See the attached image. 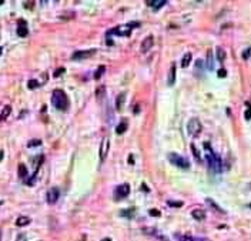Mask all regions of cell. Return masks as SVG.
Here are the masks:
<instances>
[{
  "instance_id": "obj_37",
  "label": "cell",
  "mask_w": 251,
  "mask_h": 241,
  "mask_svg": "<svg viewBox=\"0 0 251 241\" xmlns=\"http://www.w3.org/2000/svg\"><path fill=\"white\" fill-rule=\"evenodd\" d=\"M103 91H104V87H100V88L96 91V96H97L99 99H101V97H103V96H101V94H103Z\"/></svg>"
},
{
  "instance_id": "obj_1",
  "label": "cell",
  "mask_w": 251,
  "mask_h": 241,
  "mask_svg": "<svg viewBox=\"0 0 251 241\" xmlns=\"http://www.w3.org/2000/svg\"><path fill=\"white\" fill-rule=\"evenodd\" d=\"M51 104H53V107H56L57 110H60V111H66L67 109H69V97H67V94L63 91V90H60V88H56L53 93H51Z\"/></svg>"
},
{
  "instance_id": "obj_18",
  "label": "cell",
  "mask_w": 251,
  "mask_h": 241,
  "mask_svg": "<svg viewBox=\"0 0 251 241\" xmlns=\"http://www.w3.org/2000/svg\"><path fill=\"white\" fill-rule=\"evenodd\" d=\"M206 203L208 204L211 208H214V211H217V213H220V214H224V213H225V211H224V210H223L220 205H217V204L211 200V198H206Z\"/></svg>"
},
{
  "instance_id": "obj_38",
  "label": "cell",
  "mask_w": 251,
  "mask_h": 241,
  "mask_svg": "<svg viewBox=\"0 0 251 241\" xmlns=\"http://www.w3.org/2000/svg\"><path fill=\"white\" fill-rule=\"evenodd\" d=\"M33 4H34L33 1H26V3H24V7H26V9H32Z\"/></svg>"
},
{
  "instance_id": "obj_44",
  "label": "cell",
  "mask_w": 251,
  "mask_h": 241,
  "mask_svg": "<svg viewBox=\"0 0 251 241\" xmlns=\"http://www.w3.org/2000/svg\"><path fill=\"white\" fill-rule=\"evenodd\" d=\"M1 204H3V201H0V205H1Z\"/></svg>"
},
{
  "instance_id": "obj_34",
  "label": "cell",
  "mask_w": 251,
  "mask_h": 241,
  "mask_svg": "<svg viewBox=\"0 0 251 241\" xmlns=\"http://www.w3.org/2000/svg\"><path fill=\"white\" fill-rule=\"evenodd\" d=\"M250 54H251V47H248V49H247V50L243 53V59H244V60H247V59L250 57Z\"/></svg>"
},
{
  "instance_id": "obj_6",
  "label": "cell",
  "mask_w": 251,
  "mask_h": 241,
  "mask_svg": "<svg viewBox=\"0 0 251 241\" xmlns=\"http://www.w3.org/2000/svg\"><path fill=\"white\" fill-rule=\"evenodd\" d=\"M128 193H130V186L128 184H121L114 190V198L116 200H123L128 196Z\"/></svg>"
},
{
  "instance_id": "obj_17",
  "label": "cell",
  "mask_w": 251,
  "mask_h": 241,
  "mask_svg": "<svg viewBox=\"0 0 251 241\" xmlns=\"http://www.w3.org/2000/svg\"><path fill=\"white\" fill-rule=\"evenodd\" d=\"M30 221H32V220H30L29 217H24V215H23V217H19V218L16 220V225H17V227H24V225H29Z\"/></svg>"
},
{
  "instance_id": "obj_21",
  "label": "cell",
  "mask_w": 251,
  "mask_h": 241,
  "mask_svg": "<svg viewBox=\"0 0 251 241\" xmlns=\"http://www.w3.org/2000/svg\"><path fill=\"white\" fill-rule=\"evenodd\" d=\"M225 56H227V54H225V50H224L223 47H217V60L223 63V61L225 60Z\"/></svg>"
},
{
  "instance_id": "obj_45",
  "label": "cell",
  "mask_w": 251,
  "mask_h": 241,
  "mask_svg": "<svg viewBox=\"0 0 251 241\" xmlns=\"http://www.w3.org/2000/svg\"><path fill=\"white\" fill-rule=\"evenodd\" d=\"M250 208H251V204H250Z\"/></svg>"
},
{
  "instance_id": "obj_19",
  "label": "cell",
  "mask_w": 251,
  "mask_h": 241,
  "mask_svg": "<svg viewBox=\"0 0 251 241\" xmlns=\"http://www.w3.org/2000/svg\"><path fill=\"white\" fill-rule=\"evenodd\" d=\"M191 59H193V56H191V53L188 51V53H186L184 56H183V60H181V67H188V64L191 63Z\"/></svg>"
},
{
  "instance_id": "obj_28",
  "label": "cell",
  "mask_w": 251,
  "mask_h": 241,
  "mask_svg": "<svg viewBox=\"0 0 251 241\" xmlns=\"http://www.w3.org/2000/svg\"><path fill=\"white\" fill-rule=\"evenodd\" d=\"M39 86H40V84H39L37 80H33V79H32V80L27 81V87H29V88H37Z\"/></svg>"
},
{
  "instance_id": "obj_30",
  "label": "cell",
  "mask_w": 251,
  "mask_h": 241,
  "mask_svg": "<svg viewBox=\"0 0 251 241\" xmlns=\"http://www.w3.org/2000/svg\"><path fill=\"white\" fill-rule=\"evenodd\" d=\"M178 240L180 241H194V238L191 236H178Z\"/></svg>"
},
{
  "instance_id": "obj_23",
  "label": "cell",
  "mask_w": 251,
  "mask_h": 241,
  "mask_svg": "<svg viewBox=\"0 0 251 241\" xmlns=\"http://www.w3.org/2000/svg\"><path fill=\"white\" fill-rule=\"evenodd\" d=\"M126 130H127V123H126V121H121V123L117 126V128H116V133H117V134H123Z\"/></svg>"
},
{
  "instance_id": "obj_14",
  "label": "cell",
  "mask_w": 251,
  "mask_h": 241,
  "mask_svg": "<svg viewBox=\"0 0 251 241\" xmlns=\"http://www.w3.org/2000/svg\"><path fill=\"white\" fill-rule=\"evenodd\" d=\"M168 86H173L175 83V64L173 63L170 66V72H168V79H167Z\"/></svg>"
},
{
  "instance_id": "obj_40",
  "label": "cell",
  "mask_w": 251,
  "mask_h": 241,
  "mask_svg": "<svg viewBox=\"0 0 251 241\" xmlns=\"http://www.w3.org/2000/svg\"><path fill=\"white\" fill-rule=\"evenodd\" d=\"M3 160V151H1V150H0V161Z\"/></svg>"
},
{
  "instance_id": "obj_43",
  "label": "cell",
  "mask_w": 251,
  "mask_h": 241,
  "mask_svg": "<svg viewBox=\"0 0 251 241\" xmlns=\"http://www.w3.org/2000/svg\"><path fill=\"white\" fill-rule=\"evenodd\" d=\"M3 3H4V1H3V0H0V6H1V4H3Z\"/></svg>"
},
{
  "instance_id": "obj_16",
  "label": "cell",
  "mask_w": 251,
  "mask_h": 241,
  "mask_svg": "<svg viewBox=\"0 0 251 241\" xmlns=\"http://www.w3.org/2000/svg\"><path fill=\"white\" fill-rule=\"evenodd\" d=\"M10 113H11V107H10V106H4L3 110L0 111V121L6 120V119L10 116Z\"/></svg>"
},
{
  "instance_id": "obj_22",
  "label": "cell",
  "mask_w": 251,
  "mask_h": 241,
  "mask_svg": "<svg viewBox=\"0 0 251 241\" xmlns=\"http://www.w3.org/2000/svg\"><path fill=\"white\" fill-rule=\"evenodd\" d=\"M17 171H19V177H20V178H26V177H27V168H26L24 164H19Z\"/></svg>"
},
{
  "instance_id": "obj_27",
  "label": "cell",
  "mask_w": 251,
  "mask_h": 241,
  "mask_svg": "<svg viewBox=\"0 0 251 241\" xmlns=\"http://www.w3.org/2000/svg\"><path fill=\"white\" fill-rule=\"evenodd\" d=\"M121 215H124L127 218H131V217L134 215V210H133V208H131V210H130V208H128V210H123V211H121Z\"/></svg>"
},
{
  "instance_id": "obj_25",
  "label": "cell",
  "mask_w": 251,
  "mask_h": 241,
  "mask_svg": "<svg viewBox=\"0 0 251 241\" xmlns=\"http://www.w3.org/2000/svg\"><path fill=\"white\" fill-rule=\"evenodd\" d=\"M37 146H42V140H39V138H34V140L27 143V147H37Z\"/></svg>"
},
{
  "instance_id": "obj_13",
  "label": "cell",
  "mask_w": 251,
  "mask_h": 241,
  "mask_svg": "<svg viewBox=\"0 0 251 241\" xmlns=\"http://www.w3.org/2000/svg\"><path fill=\"white\" fill-rule=\"evenodd\" d=\"M191 215H193V218L197 220V221H204V220H206V211L201 210V208L193 210V211H191Z\"/></svg>"
},
{
  "instance_id": "obj_36",
  "label": "cell",
  "mask_w": 251,
  "mask_h": 241,
  "mask_svg": "<svg viewBox=\"0 0 251 241\" xmlns=\"http://www.w3.org/2000/svg\"><path fill=\"white\" fill-rule=\"evenodd\" d=\"M244 117H246V120H251V107H248V109H247V111H246Z\"/></svg>"
},
{
  "instance_id": "obj_31",
  "label": "cell",
  "mask_w": 251,
  "mask_h": 241,
  "mask_svg": "<svg viewBox=\"0 0 251 241\" xmlns=\"http://www.w3.org/2000/svg\"><path fill=\"white\" fill-rule=\"evenodd\" d=\"M148 214H150V215H153V217H160V211H159V210H156V208H151V210L148 211Z\"/></svg>"
},
{
  "instance_id": "obj_32",
  "label": "cell",
  "mask_w": 251,
  "mask_h": 241,
  "mask_svg": "<svg viewBox=\"0 0 251 241\" xmlns=\"http://www.w3.org/2000/svg\"><path fill=\"white\" fill-rule=\"evenodd\" d=\"M168 205H171V207H181L183 203L181 201H168Z\"/></svg>"
},
{
  "instance_id": "obj_20",
  "label": "cell",
  "mask_w": 251,
  "mask_h": 241,
  "mask_svg": "<svg viewBox=\"0 0 251 241\" xmlns=\"http://www.w3.org/2000/svg\"><path fill=\"white\" fill-rule=\"evenodd\" d=\"M147 4H148L150 7L160 9V7H163L164 4H167V1H166V0H154V1H147Z\"/></svg>"
},
{
  "instance_id": "obj_11",
  "label": "cell",
  "mask_w": 251,
  "mask_h": 241,
  "mask_svg": "<svg viewBox=\"0 0 251 241\" xmlns=\"http://www.w3.org/2000/svg\"><path fill=\"white\" fill-rule=\"evenodd\" d=\"M29 34V29L24 20H19V26H17V36L20 37H26Z\"/></svg>"
},
{
  "instance_id": "obj_41",
  "label": "cell",
  "mask_w": 251,
  "mask_h": 241,
  "mask_svg": "<svg viewBox=\"0 0 251 241\" xmlns=\"http://www.w3.org/2000/svg\"><path fill=\"white\" fill-rule=\"evenodd\" d=\"M101 241H111V240H110V238H103Z\"/></svg>"
},
{
  "instance_id": "obj_3",
  "label": "cell",
  "mask_w": 251,
  "mask_h": 241,
  "mask_svg": "<svg viewBox=\"0 0 251 241\" xmlns=\"http://www.w3.org/2000/svg\"><path fill=\"white\" fill-rule=\"evenodd\" d=\"M168 161H170L173 165L178 167V168H184V170H187V168L190 167L188 160H187L186 157L177 154V153H170V154H168Z\"/></svg>"
},
{
  "instance_id": "obj_9",
  "label": "cell",
  "mask_w": 251,
  "mask_h": 241,
  "mask_svg": "<svg viewBox=\"0 0 251 241\" xmlns=\"http://www.w3.org/2000/svg\"><path fill=\"white\" fill-rule=\"evenodd\" d=\"M59 197H60V191H59L57 187H51L47 191V203L49 204H54L56 201L59 200Z\"/></svg>"
},
{
  "instance_id": "obj_39",
  "label": "cell",
  "mask_w": 251,
  "mask_h": 241,
  "mask_svg": "<svg viewBox=\"0 0 251 241\" xmlns=\"http://www.w3.org/2000/svg\"><path fill=\"white\" fill-rule=\"evenodd\" d=\"M128 163H130V164H133V163H134V159H133V157H131V156H130V157H128Z\"/></svg>"
},
{
  "instance_id": "obj_24",
  "label": "cell",
  "mask_w": 251,
  "mask_h": 241,
  "mask_svg": "<svg viewBox=\"0 0 251 241\" xmlns=\"http://www.w3.org/2000/svg\"><path fill=\"white\" fill-rule=\"evenodd\" d=\"M213 66H214V63H213V53H211V50H210L208 53H207V67L211 70Z\"/></svg>"
},
{
  "instance_id": "obj_12",
  "label": "cell",
  "mask_w": 251,
  "mask_h": 241,
  "mask_svg": "<svg viewBox=\"0 0 251 241\" xmlns=\"http://www.w3.org/2000/svg\"><path fill=\"white\" fill-rule=\"evenodd\" d=\"M143 231L146 233V234H148V236H153V237H156V238H159V240L161 241H167V238L166 237H163L156 228H150V227H146V228H143Z\"/></svg>"
},
{
  "instance_id": "obj_8",
  "label": "cell",
  "mask_w": 251,
  "mask_h": 241,
  "mask_svg": "<svg viewBox=\"0 0 251 241\" xmlns=\"http://www.w3.org/2000/svg\"><path fill=\"white\" fill-rule=\"evenodd\" d=\"M110 33H113V34H116V36H123V37H127V36H130L131 34V27L128 26V24H124V26H117V27H114Z\"/></svg>"
},
{
  "instance_id": "obj_4",
  "label": "cell",
  "mask_w": 251,
  "mask_h": 241,
  "mask_svg": "<svg viewBox=\"0 0 251 241\" xmlns=\"http://www.w3.org/2000/svg\"><path fill=\"white\" fill-rule=\"evenodd\" d=\"M201 123L198 119H191V120L187 123V133L191 136V137H197L200 133H201Z\"/></svg>"
},
{
  "instance_id": "obj_33",
  "label": "cell",
  "mask_w": 251,
  "mask_h": 241,
  "mask_svg": "<svg viewBox=\"0 0 251 241\" xmlns=\"http://www.w3.org/2000/svg\"><path fill=\"white\" fill-rule=\"evenodd\" d=\"M64 72H66V70H64L63 67H60V69H57V70H56V73H54V77H60V76H61V74H63Z\"/></svg>"
},
{
  "instance_id": "obj_35",
  "label": "cell",
  "mask_w": 251,
  "mask_h": 241,
  "mask_svg": "<svg viewBox=\"0 0 251 241\" xmlns=\"http://www.w3.org/2000/svg\"><path fill=\"white\" fill-rule=\"evenodd\" d=\"M217 76H218V77H225V76H227V72H225L224 69H220L218 73H217Z\"/></svg>"
},
{
  "instance_id": "obj_15",
  "label": "cell",
  "mask_w": 251,
  "mask_h": 241,
  "mask_svg": "<svg viewBox=\"0 0 251 241\" xmlns=\"http://www.w3.org/2000/svg\"><path fill=\"white\" fill-rule=\"evenodd\" d=\"M124 101H126V93H121V94H119V96H117V99H116V109H117L119 111L123 109V106H124Z\"/></svg>"
},
{
  "instance_id": "obj_29",
  "label": "cell",
  "mask_w": 251,
  "mask_h": 241,
  "mask_svg": "<svg viewBox=\"0 0 251 241\" xmlns=\"http://www.w3.org/2000/svg\"><path fill=\"white\" fill-rule=\"evenodd\" d=\"M104 70H106V67H104V66H100V67H99V70H97V72L94 73V79H100Z\"/></svg>"
},
{
  "instance_id": "obj_26",
  "label": "cell",
  "mask_w": 251,
  "mask_h": 241,
  "mask_svg": "<svg viewBox=\"0 0 251 241\" xmlns=\"http://www.w3.org/2000/svg\"><path fill=\"white\" fill-rule=\"evenodd\" d=\"M191 151H193V154H194L196 160L200 163V161H201V157H200V153H198V150L196 149V146H194V144H191Z\"/></svg>"
},
{
  "instance_id": "obj_2",
  "label": "cell",
  "mask_w": 251,
  "mask_h": 241,
  "mask_svg": "<svg viewBox=\"0 0 251 241\" xmlns=\"http://www.w3.org/2000/svg\"><path fill=\"white\" fill-rule=\"evenodd\" d=\"M204 147L208 150V151H207V161H208L210 168L214 170L215 173H220V171H221V160H220V157H218L217 154H214V153L210 150V146L207 143L204 144Z\"/></svg>"
},
{
  "instance_id": "obj_5",
  "label": "cell",
  "mask_w": 251,
  "mask_h": 241,
  "mask_svg": "<svg viewBox=\"0 0 251 241\" xmlns=\"http://www.w3.org/2000/svg\"><path fill=\"white\" fill-rule=\"evenodd\" d=\"M96 54V49H90V50H77L72 54V60H84L88 59L91 56Z\"/></svg>"
},
{
  "instance_id": "obj_42",
  "label": "cell",
  "mask_w": 251,
  "mask_h": 241,
  "mask_svg": "<svg viewBox=\"0 0 251 241\" xmlns=\"http://www.w3.org/2000/svg\"><path fill=\"white\" fill-rule=\"evenodd\" d=\"M1 53H3V49H1V47H0V56H1Z\"/></svg>"
},
{
  "instance_id": "obj_10",
  "label": "cell",
  "mask_w": 251,
  "mask_h": 241,
  "mask_svg": "<svg viewBox=\"0 0 251 241\" xmlns=\"http://www.w3.org/2000/svg\"><path fill=\"white\" fill-rule=\"evenodd\" d=\"M153 44H154V37L150 34V36H147V37L143 40L141 46H140V50H141V53H147L148 50H151Z\"/></svg>"
},
{
  "instance_id": "obj_7",
  "label": "cell",
  "mask_w": 251,
  "mask_h": 241,
  "mask_svg": "<svg viewBox=\"0 0 251 241\" xmlns=\"http://www.w3.org/2000/svg\"><path fill=\"white\" fill-rule=\"evenodd\" d=\"M109 149H110V140L109 137H103L101 144H100V160L104 161L107 154H109Z\"/></svg>"
}]
</instances>
